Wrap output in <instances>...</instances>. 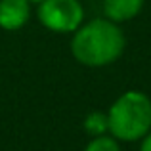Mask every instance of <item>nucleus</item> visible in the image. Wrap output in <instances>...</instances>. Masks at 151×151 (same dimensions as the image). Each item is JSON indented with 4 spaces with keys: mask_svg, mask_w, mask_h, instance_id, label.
Masks as SVG:
<instances>
[{
    "mask_svg": "<svg viewBox=\"0 0 151 151\" xmlns=\"http://www.w3.org/2000/svg\"><path fill=\"white\" fill-rule=\"evenodd\" d=\"M71 50L78 61L88 67L109 65L124 50V35L115 23L94 19L77 29Z\"/></svg>",
    "mask_w": 151,
    "mask_h": 151,
    "instance_id": "nucleus-1",
    "label": "nucleus"
},
{
    "mask_svg": "<svg viewBox=\"0 0 151 151\" xmlns=\"http://www.w3.org/2000/svg\"><path fill=\"white\" fill-rule=\"evenodd\" d=\"M109 132L124 142L144 138L151 128V100L142 92H124L107 113Z\"/></svg>",
    "mask_w": 151,
    "mask_h": 151,
    "instance_id": "nucleus-2",
    "label": "nucleus"
},
{
    "mask_svg": "<svg viewBox=\"0 0 151 151\" xmlns=\"http://www.w3.org/2000/svg\"><path fill=\"white\" fill-rule=\"evenodd\" d=\"M84 12L78 0H40L38 19L54 33H73L81 27Z\"/></svg>",
    "mask_w": 151,
    "mask_h": 151,
    "instance_id": "nucleus-3",
    "label": "nucleus"
},
{
    "mask_svg": "<svg viewBox=\"0 0 151 151\" xmlns=\"http://www.w3.org/2000/svg\"><path fill=\"white\" fill-rule=\"evenodd\" d=\"M29 19V0H0V27L6 31L21 29Z\"/></svg>",
    "mask_w": 151,
    "mask_h": 151,
    "instance_id": "nucleus-4",
    "label": "nucleus"
},
{
    "mask_svg": "<svg viewBox=\"0 0 151 151\" xmlns=\"http://www.w3.org/2000/svg\"><path fill=\"white\" fill-rule=\"evenodd\" d=\"M144 8V0H103L105 15L113 21H128Z\"/></svg>",
    "mask_w": 151,
    "mask_h": 151,
    "instance_id": "nucleus-5",
    "label": "nucleus"
},
{
    "mask_svg": "<svg viewBox=\"0 0 151 151\" xmlns=\"http://www.w3.org/2000/svg\"><path fill=\"white\" fill-rule=\"evenodd\" d=\"M84 128L88 130L90 134H94V136H101L105 130H109V124H107V115L98 113V111L86 115V119H84Z\"/></svg>",
    "mask_w": 151,
    "mask_h": 151,
    "instance_id": "nucleus-6",
    "label": "nucleus"
},
{
    "mask_svg": "<svg viewBox=\"0 0 151 151\" xmlns=\"http://www.w3.org/2000/svg\"><path fill=\"white\" fill-rule=\"evenodd\" d=\"M84 151H121L117 145V142L113 138H107V136H96L88 145H86Z\"/></svg>",
    "mask_w": 151,
    "mask_h": 151,
    "instance_id": "nucleus-7",
    "label": "nucleus"
},
{
    "mask_svg": "<svg viewBox=\"0 0 151 151\" xmlns=\"http://www.w3.org/2000/svg\"><path fill=\"white\" fill-rule=\"evenodd\" d=\"M142 151H151V134H145V140L142 144Z\"/></svg>",
    "mask_w": 151,
    "mask_h": 151,
    "instance_id": "nucleus-8",
    "label": "nucleus"
},
{
    "mask_svg": "<svg viewBox=\"0 0 151 151\" xmlns=\"http://www.w3.org/2000/svg\"><path fill=\"white\" fill-rule=\"evenodd\" d=\"M29 2H40V0H29Z\"/></svg>",
    "mask_w": 151,
    "mask_h": 151,
    "instance_id": "nucleus-9",
    "label": "nucleus"
}]
</instances>
